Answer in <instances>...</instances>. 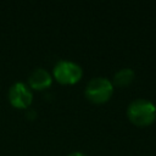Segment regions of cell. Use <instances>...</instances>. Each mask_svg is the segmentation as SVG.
Returning a JSON list of instances; mask_svg holds the SVG:
<instances>
[{
  "mask_svg": "<svg viewBox=\"0 0 156 156\" xmlns=\"http://www.w3.org/2000/svg\"><path fill=\"white\" fill-rule=\"evenodd\" d=\"M127 117L136 127H147L156 119V106L146 99H136L128 105Z\"/></svg>",
  "mask_w": 156,
  "mask_h": 156,
  "instance_id": "6da1fadb",
  "label": "cell"
},
{
  "mask_svg": "<svg viewBox=\"0 0 156 156\" xmlns=\"http://www.w3.org/2000/svg\"><path fill=\"white\" fill-rule=\"evenodd\" d=\"M85 98L95 105L105 104L110 100V98L113 94V84L111 80L104 77H96L91 80L85 87Z\"/></svg>",
  "mask_w": 156,
  "mask_h": 156,
  "instance_id": "7a4b0ae2",
  "label": "cell"
},
{
  "mask_svg": "<svg viewBox=\"0 0 156 156\" xmlns=\"http://www.w3.org/2000/svg\"><path fill=\"white\" fill-rule=\"evenodd\" d=\"M83 76V69L79 65L72 61L61 60L54 67V78L65 85L76 84L80 80Z\"/></svg>",
  "mask_w": 156,
  "mask_h": 156,
  "instance_id": "3957f363",
  "label": "cell"
},
{
  "mask_svg": "<svg viewBox=\"0 0 156 156\" xmlns=\"http://www.w3.org/2000/svg\"><path fill=\"white\" fill-rule=\"evenodd\" d=\"M9 101L16 108H27L33 102V95L24 83L17 82L9 90Z\"/></svg>",
  "mask_w": 156,
  "mask_h": 156,
  "instance_id": "277c9868",
  "label": "cell"
},
{
  "mask_svg": "<svg viewBox=\"0 0 156 156\" xmlns=\"http://www.w3.org/2000/svg\"><path fill=\"white\" fill-rule=\"evenodd\" d=\"M51 83H52V77L44 68L34 69L28 78V84L34 90H44L49 88Z\"/></svg>",
  "mask_w": 156,
  "mask_h": 156,
  "instance_id": "5b68a950",
  "label": "cell"
},
{
  "mask_svg": "<svg viewBox=\"0 0 156 156\" xmlns=\"http://www.w3.org/2000/svg\"><path fill=\"white\" fill-rule=\"evenodd\" d=\"M134 71L130 68H122L119 69L115 76H113V85L119 87V88H124L128 87L133 80H134Z\"/></svg>",
  "mask_w": 156,
  "mask_h": 156,
  "instance_id": "8992f818",
  "label": "cell"
},
{
  "mask_svg": "<svg viewBox=\"0 0 156 156\" xmlns=\"http://www.w3.org/2000/svg\"><path fill=\"white\" fill-rule=\"evenodd\" d=\"M68 156H87V155H85V154H83V152H80V151H74V152L69 154Z\"/></svg>",
  "mask_w": 156,
  "mask_h": 156,
  "instance_id": "52a82bcc",
  "label": "cell"
}]
</instances>
